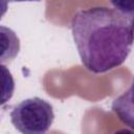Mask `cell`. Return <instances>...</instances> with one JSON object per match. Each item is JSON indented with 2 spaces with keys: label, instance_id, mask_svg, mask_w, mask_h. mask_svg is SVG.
<instances>
[{
  "label": "cell",
  "instance_id": "cell-5",
  "mask_svg": "<svg viewBox=\"0 0 134 134\" xmlns=\"http://www.w3.org/2000/svg\"><path fill=\"white\" fill-rule=\"evenodd\" d=\"M7 8H8V3L6 1H0V20L7 12Z\"/></svg>",
  "mask_w": 134,
  "mask_h": 134
},
{
  "label": "cell",
  "instance_id": "cell-1",
  "mask_svg": "<svg viewBox=\"0 0 134 134\" xmlns=\"http://www.w3.org/2000/svg\"><path fill=\"white\" fill-rule=\"evenodd\" d=\"M72 37L84 67L104 73L120 66L133 45V18L107 6L76 12L71 20Z\"/></svg>",
  "mask_w": 134,
  "mask_h": 134
},
{
  "label": "cell",
  "instance_id": "cell-4",
  "mask_svg": "<svg viewBox=\"0 0 134 134\" xmlns=\"http://www.w3.org/2000/svg\"><path fill=\"white\" fill-rule=\"evenodd\" d=\"M15 91L14 77L5 65L0 64V106L6 104Z\"/></svg>",
  "mask_w": 134,
  "mask_h": 134
},
{
  "label": "cell",
  "instance_id": "cell-2",
  "mask_svg": "<svg viewBox=\"0 0 134 134\" xmlns=\"http://www.w3.org/2000/svg\"><path fill=\"white\" fill-rule=\"evenodd\" d=\"M53 119L52 106L37 96L22 100L10 112V121L21 134H46Z\"/></svg>",
  "mask_w": 134,
  "mask_h": 134
},
{
  "label": "cell",
  "instance_id": "cell-6",
  "mask_svg": "<svg viewBox=\"0 0 134 134\" xmlns=\"http://www.w3.org/2000/svg\"><path fill=\"white\" fill-rule=\"evenodd\" d=\"M112 134H134L132 130H129V129H122V130H118Z\"/></svg>",
  "mask_w": 134,
  "mask_h": 134
},
{
  "label": "cell",
  "instance_id": "cell-3",
  "mask_svg": "<svg viewBox=\"0 0 134 134\" xmlns=\"http://www.w3.org/2000/svg\"><path fill=\"white\" fill-rule=\"evenodd\" d=\"M20 51V39L9 27L0 25V64H10Z\"/></svg>",
  "mask_w": 134,
  "mask_h": 134
}]
</instances>
